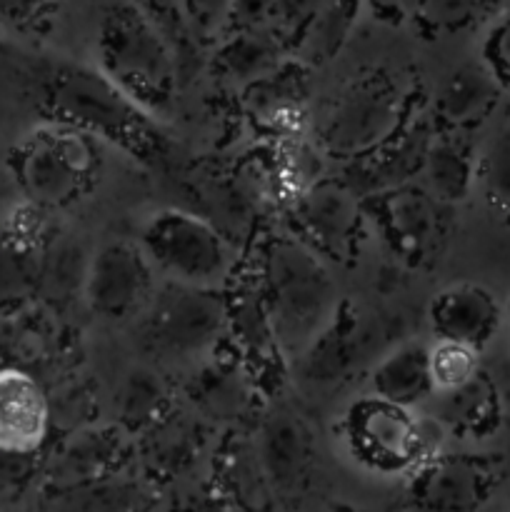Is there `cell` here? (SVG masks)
I'll return each instance as SVG.
<instances>
[{
	"label": "cell",
	"mask_w": 510,
	"mask_h": 512,
	"mask_svg": "<svg viewBox=\"0 0 510 512\" xmlns=\"http://www.w3.org/2000/svg\"><path fill=\"white\" fill-rule=\"evenodd\" d=\"M33 90L50 123L110 140L143 163L170 158V143L158 123L100 68L68 60H33Z\"/></svg>",
	"instance_id": "6da1fadb"
},
{
	"label": "cell",
	"mask_w": 510,
	"mask_h": 512,
	"mask_svg": "<svg viewBox=\"0 0 510 512\" xmlns=\"http://www.w3.org/2000/svg\"><path fill=\"white\" fill-rule=\"evenodd\" d=\"M400 123V93L385 78H365L345 90L325 123V143L345 155L383 143Z\"/></svg>",
	"instance_id": "ba28073f"
},
{
	"label": "cell",
	"mask_w": 510,
	"mask_h": 512,
	"mask_svg": "<svg viewBox=\"0 0 510 512\" xmlns=\"http://www.w3.org/2000/svg\"><path fill=\"white\" fill-rule=\"evenodd\" d=\"M430 330L445 343L483 350L500 328V305L485 288L458 283L440 290L428 308Z\"/></svg>",
	"instance_id": "8fae6325"
},
{
	"label": "cell",
	"mask_w": 510,
	"mask_h": 512,
	"mask_svg": "<svg viewBox=\"0 0 510 512\" xmlns=\"http://www.w3.org/2000/svg\"><path fill=\"white\" fill-rule=\"evenodd\" d=\"M500 93V80L488 65H465L455 70L440 93L438 108L448 123L465 125L483 118Z\"/></svg>",
	"instance_id": "e0dca14e"
},
{
	"label": "cell",
	"mask_w": 510,
	"mask_h": 512,
	"mask_svg": "<svg viewBox=\"0 0 510 512\" xmlns=\"http://www.w3.org/2000/svg\"><path fill=\"white\" fill-rule=\"evenodd\" d=\"M373 393L390 403L415 408L435 395L430 348L423 343H403L378 360L370 375Z\"/></svg>",
	"instance_id": "4fadbf2b"
},
{
	"label": "cell",
	"mask_w": 510,
	"mask_h": 512,
	"mask_svg": "<svg viewBox=\"0 0 510 512\" xmlns=\"http://www.w3.org/2000/svg\"><path fill=\"white\" fill-rule=\"evenodd\" d=\"M430 370H433L435 393L463 388L478 375V350L438 340L430 348Z\"/></svg>",
	"instance_id": "d6986e66"
},
{
	"label": "cell",
	"mask_w": 510,
	"mask_h": 512,
	"mask_svg": "<svg viewBox=\"0 0 510 512\" xmlns=\"http://www.w3.org/2000/svg\"><path fill=\"white\" fill-rule=\"evenodd\" d=\"M480 183L495 208L510 213V128L498 133L478 165Z\"/></svg>",
	"instance_id": "ffe728a7"
},
{
	"label": "cell",
	"mask_w": 510,
	"mask_h": 512,
	"mask_svg": "<svg viewBox=\"0 0 510 512\" xmlns=\"http://www.w3.org/2000/svg\"><path fill=\"white\" fill-rule=\"evenodd\" d=\"M133 3H138L158 25L163 23V20H168L170 13H173V10H170V0H133Z\"/></svg>",
	"instance_id": "4dcf8cb0"
},
{
	"label": "cell",
	"mask_w": 510,
	"mask_h": 512,
	"mask_svg": "<svg viewBox=\"0 0 510 512\" xmlns=\"http://www.w3.org/2000/svg\"><path fill=\"white\" fill-rule=\"evenodd\" d=\"M153 273L140 245L125 240L105 243L85 268V300L103 318H128L148 300Z\"/></svg>",
	"instance_id": "9c48e42d"
},
{
	"label": "cell",
	"mask_w": 510,
	"mask_h": 512,
	"mask_svg": "<svg viewBox=\"0 0 510 512\" xmlns=\"http://www.w3.org/2000/svg\"><path fill=\"white\" fill-rule=\"evenodd\" d=\"M138 245L150 265L173 283L220 288L233 270V250L223 235L188 210H160L143 223Z\"/></svg>",
	"instance_id": "277c9868"
},
{
	"label": "cell",
	"mask_w": 510,
	"mask_h": 512,
	"mask_svg": "<svg viewBox=\"0 0 510 512\" xmlns=\"http://www.w3.org/2000/svg\"><path fill=\"white\" fill-rule=\"evenodd\" d=\"M20 188L35 205L60 208L83 193L95 170L90 135L68 125L35 130L10 158Z\"/></svg>",
	"instance_id": "5b68a950"
},
{
	"label": "cell",
	"mask_w": 510,
	"mask_h": 512,
	"mask_svg": "<svg viewBox=\"0 0 510 512\" xmlns=\"http://www.w3.org/2000/svg\"><path fill=\"white\" fill-rule=\"evenodd\" d=\"M275 5H278V0H233V8H230L225 30L233 33V30L265 25L268 20H273Z\"/></svg>",
	"instance_id": "f546056e"
},
{
	"label": "cell",
	"mask_w": 510,
	"mask_h": 512,
	"mask_svg": "<svg viewBox=\"0 0 510 512\" xmlns=\"http://www.w3.org/2000/svg\"><path fill=\"white\" fill-rule=\"evenodd\" d=\"M358 5L360 0H328L313 25L305 30V43L313 45L315 53H330L333 48H338L358 13Z\"/></svg>",
	"instance_id": "7402d4cb"
},
{
	"label": "cell",
	"mask_w": 510,
	"mask_h": 512,
	"mask_svg": "<svg viewBox=\"0 0 510 512\" xmlns=\"http://www.w3.org/2000/svg\"><path fill=\"white\" fill-rule=\"evenodd\" d=\"M48 405L40 385L23 370H3L0 378V440L5 455H28L43 443Z\"/></svg>",
	"instance_id": "7c38bea8"
},
{
	"label": "cell",
	"mask_w": 510,
	"mask_h": 512,
	"mask_svg": "<svg viewBox=\"0 0 510 512\" xmlns=\"http://www.w3.org/2000/svg\"><path fill=\"white\" fill-rule=\"evenodd\" d=\"M260 463L280 488H290L303 478L310 460L308 430L290 413L270 415L260 430Z\"/></svg>",
	"instance_id": "9a60e30c"
},
{
	"label": "cell",
	"mask_w": 510,
	"mask_h": 512,
	"mask_svg": "<svg viewBox=\"0 0 510 512\" xmlns=\"http://www.w3.org/2000/svg\"><path fill=\"white\" fill-rule=\"evenodd\" d=\"M373 3L380 5L383 10H395L400 3H403V0H373Z\"/></svg>",
	"instance_id": "1f68e13d"
},
{
	"label": "cell",
	"mask_w": 510,
	"mask_h": 512,
	"mask_svg": "<svg viewBox=\"0 0 510 512\" xmlns=\"http://www.w3.org/2000/svg\"><path fill=\"white\" fill-rule=\"evenodd\" d=\"M283 33L268 25L233 30L218 53V65L233 80H258L273 75L280 65Z\"/></svg>",
	"instance_id": "2e32d148"
},
{
	"label": "cell",
	"mask_w": 510,
	"mask_h": 512,
	"mask_svg": "<svg viewBox=\"0 0 510 512\" xmlns=\"http://www.w3.org/2000/svg\"><path fill=\"white\" fill-rule=\"evenodd\" d=\"M265 313L275 340L288 355H303L338 320V285L315 250L278 238L263 258Z\"/></svg>",
	"instance_id": "7a4b0ae2"
},
{
	"label": "cell",
	"mask_w": 510,
	"mask_h": 512,
	"mask_svg": "<svg viewBox=\"0 0 510 512\" xmlns=\"http://www.w3.org/2000/svg\"><path fill=\"white\" fill-rule=\"evenodd\" d=\"M493 490V473L465 455H430L410 478V498L428 512H475Z\"/></svg>",
	"instance_id": "30bf717a"
},
{
	"label": "cell",
	"mask_w": 510,
	"mask_h": 512,
	"mask_svg": "<svg viewBox=\"0 0 510 512\" xmlns=\"http://www.w3.org/2000/svg\"><path fill=\"white\" fill-rule=\"evenodd\" d=\"M163 403V385L160 380H155L153 375L138 370L128 378V383L123 385V393H120V408L128 420H148L153 418L155 410Z\"/></svg>",
	"instance_id": "603a6c76"
},
{
	"label": "cell",
	"mask_w": 510,
	"mask_h": 512,
	"mask_svg": "<svg viewBox=\"0 0 510 512\" xmlns=\"http://www.w3.org/2000/svg\"><path fill=\"white\" fill-rule=\"evenodd\" d=\"M58 8V0H0L5 30L28 38L48 35L53 30Z\"/></svg>",
	"instance_id": "44dd1931"
},
{
	"label": "cell",
	"mask_w": 510,
	"mask_h": 512,
	"mask_svg": "<svg viewBox=\"0 0 510 512\" xmlns=\"http://www.w3.org/2000/svg\"><path fill=\"white\" fill-rule=\"evenodd\" d=\"M180 3H183V13L190 28L205 38L225 30L230 8H233V0H180Z\"/></svg>",
	"instance_id": "4316f807"
},
{
	"label": "cell",
	"mask_w": 510,
	"mask_h": 512,
	"mask_svg": "<svg viewBox=\"0 0 510 512\" xmlns=\"http://www.w3.org/2000/svg\"><path fill=\"white\" fill-rule=\"evenodd\" d=\"M493 0H415L425 18L440 25H458L475 18Z\"/></svg>",
	"instance_id": "f1b7e54d"
},
{
	"label": "cell",
	"mask_w": 510,
	"mask_h": 512,
	"mask_svg": "<svg viewBox=\"0 0 510 512\" xmlns=\"http://www.w3.org/2000/svg\"><path fill=\"white\" fill-rule=\"evenodd\" d=\"M328 5V0H278L275 5L273 23L283 33V38H298L313 25L320 10Z\"/></svg>",
	"instance_id": "484cf974"
},
{
	"label": "cell",
	"mask_w": 510,
	"mask_h": 512,
	"mask_svg": "<svg viewBox=\"0 0 510 512\" xmlns=\"http://www.w3.org/2000/svg\"><path fill=\"white\" fill-rule=\"evenodd\" d=\"M205 378H200V393L195 395V400H200V405H213V410L225 413L228 408H235L243 398V388L235 380V375L230 370L215 368L205 370Z\"/></svg>",
	"instance_id": "d4e9b609"
},
{
	"label": "cell",
	"mask_w": 510,
	"mask_h": 512,
	"mask_svg": "<svg viewBox=\"0 0 510 512\" xmlns=\"http://www.w3.org/2000/svg\"><path fill=\"white\" fill-rule=\"evenodd\" d=\"M298 220L315 245L345 253L358 228V205L338 185H320L303 198Z\"/></svg>",
	"instance_id": "5bb4252c"
},
{
	"label": "cell",
	"mask_w": 510,
	"mask_h": 512,
	"mask_svg": "<svg viewBox=\"0 0 510 512\" xmlns=\"http://www.w3.org/2000/svg\"><path fill=\"white\" fill-rule=\"evenodd\" d=\"M483 60L500 83H510V13L490 28L483 45Z\"/></svg>",
	"instance_id": "83f0119b"
},
{
	"label": "cell",
	"mask_w": 510,
	"mask_h": 512,
	"mask_svg": "<svg viewBox=\"0 0 510 512\" xmlns=\"http://www.w3.org/2000/svg\"><path fill=\"white\" fill-rule=\"evenodd\" d=\"M508 320H510V303H508Z\"/></svg>",
	"instance_id": "d6a6232c"
},
{
	"label": "cell",
	"mask_w": 510,
	"mask_h": 512,
	"mask_svg": "<svg viewBox=\"0 0 510 512\" xmlns=\"http://www.w3.org/2000/svg\"><path fill=\"white\" fill-rule=\"evenodd\" d=\"M225 315L228 308L218 288H195L170 280L150 300L143 325L145 340L170 358H193L220 338Z\"/></svg>",
	"instance_id": "52a82bcc"
},
{
	"label": "cell",
	"mask_w": 510,
	"mask_h": 512,
	"mask_svg": "<svg viewBox=\"0 0 510 512\" xmlns=\"http://www.w3.org/2000/svg\"><path fill=\"white\" fill-rule=\"evenodd\" d=\"M425 175L440 198H463L473 178V160L458 143H438L425 155Z\"/></svg>",
	"instance_id": "ac0fdd59"
},
{
	"label": "cell",
	"mask_w": 510,
	"mask_h": 512,
	"mask_svg": "<svg viewBox=\"0 0 510 512\" xmlns=\"http://www.w3.org/2000/svg\"><path fill=\"white\" fill-rule=\"evenodd\" d=\"M395 213V228L400 230L405 240L415 245H423L425 240H430L435 228V218L430 205L425 203L423 198H415V195H408V198H400L393 203Z\"/></svg>",
	"instance_id": "cb8c5ba5"
},
{
	"label": "cell",
	"mask_w": 510,
	"mask_h": 512,
	"mask_svg": "<svg viewBox=\"0 0 510 512\" xmlns=\"http://www.w3.org/2000/svg\"><path fill=\"white\" fill-rule=\"evenodd\" d=\"M345 433L355 458L380 473L415 470L433 455L428 430L413 408L390 403L375 393L348 410Z\"/></svg>",
	"instance_id": "8992f818"
},
{
	"label": "cell",
	"mask_w": 510,
	"mask_h": 512,
	"mask_svg": "<svg viewBox=\"0 0 510 512\" xmlns=\"http://www.w3.org/2000/svg\"><path fill=\"white\" fill-rule=\"evenodd\" d=\"M98 68L153 118L173 108L175 55L163 28L133 0L100 15Z\"/></svg>",
	"instance_id": "3957f363"
}]
</instances>
